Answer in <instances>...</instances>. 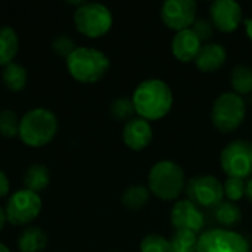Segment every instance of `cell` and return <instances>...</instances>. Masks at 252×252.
<instances>
[{
    "label": "cell",
    "instance_id": "1",
    "mask_svg": "<svg viewBox=\"0 0 252 252\" xmlns=\"http://www.w3.org/2000/svg\"><path fill=\"white\" fill-rule=\"evenodd\" d=\"M133 105L136 114L146 120L155 121L164 118L173 106V92L170 86L159 80L151 78L142 81L133 93Z\"/></svg>",
    "mask_w": 252,
    "mask_h": 252
},
{
    "label": "cell",
    "instance_id": "13",
    "mask_svg": "<svg viewBox=\"0 0 252 252\" xmlns=\"http://www.w3.org/2000/svg\"><path fill=\"white\" fill-rule=\"evenodd\" d=\"M211 24L221 32H233L242 19V7L235 0H216L210 7Z\"/></svg>",
    "mask_w": 252,
    "mask_h": 252
},
{
    "label": "cell",
    "instance_id": "24",
    "mask_svg": "<svg viewBox=\"0 0 252 252\" xmlns=\"http://www.w3.org/2000/svg\"><path fill=\"white\" fill-rule=\"evenodd\" d=\"M198 236L193 232L176 230V235L171 239L173 252H196L198 251Z\"/></svg>",
    "mask_w": 252,
    "mask_h": 252
},
{
    "label": "cell",
    "instance_id": "18",
    "mask_svg": "<svg viewBox=\"0 0 252 252\" xmlns=\"http://www.w3.org/2000/svg\"><path fill=\"white\" fill-rule=\"evenodd\" d=\"M22 182H24L25 189L35 192V193H40L41 190H44L47 188V185L50 182L49 168L44 164H31L25 170Z\"/></svg>",
    "mask_w": 252,
    "mask_h": 252
},
{
    "label": "cell",
    "instance_id": "20",
    "mask_svg": "<svg viewBox=\"0 0 252 252\" xmlns=\"http://www.w3.org/2000/svg\"><path fill=\"white\" fill-rule=\"evenodd\" d=\"M213 216L223 226V229L230 230L232 227L238 226L242 220V211L241 208L230 201L220 202L216 208H213Z\"/></svg>",
    "mask_w": 252,
    "mask_h": 252
},
{
    "label": "cell",
    "instance_id": "31",
    "mask_svg": "<svg viewBox=\"0 0 252 252\" xmlns=\"http://www.w3.org/2000/svg\"><path fill=\"white\" fill-rule=\"evenodd\" d=\"M10 192V182H9V177L7 174L0 170V198L6 196L7 193Z\"/></svg>",
    "mask_w": 252,
    "mask_h": 252
},
{
    "label": "cell",
    "instance_id": "11",
    "mask_svg": "<svg viewBox=\"0 0 252 252\" xmlns=\"http://www.w3.org/2000/svg\"><path fill=\"white\" fill-rule=\"evenodd\" d=\"M162 22L179 31L188 30L196 21V3L193 0H167L161 7Z\"/></svg>",
    "mask_w": 252,
    "mask_h": 252
},
{
    "label": "cell",
    "instance_id": "36",
    "mask_svg": "<svg viewBox=\"0 0 252 252\" xmlns=\"http://www.w3.org/2000/svg\"><path fill=\"white\" fill-rule=\"evenodd\" d=\"M251 252H252V251H251Z\"/></svg>",
    "mask_w": 252,
    "mask_h": 252
},
{
    "label": "cell",
    "instance_id": "6",
    "mask_svg": "<svg viewBox=\"0 0 252 252\" xmlns=\"http://www.w3.org/2000/svg\"><path fill=\"white\" fill-rule=\"evenodd\" d=\"M112 22V12L99 1H84L74 12L75 28L90 38L105 35L111 30Z\"/></svg>",
    "mask_w": 252,
    "mask_h": 252
},
{
    "label": "cell",
    "instance_id": "32",
    "mask_svg": "<svg viewBox=\"0 0 252 252\" xmlns=\"http://www.w3.org/2000/svg\"><path fill=\"white\" fill-rule=\"evenodd\" d=\"M245 196L252 204V177L247 180V189H245Z\"/></svg>",
    "mask_w": 252,
    "mask_h": 252
},
{
    "label": "cell",
    "instance_id": "28",
    "mask_svg": "<svg viewBox=\"0 0 252 252\" xmlns=\"http://www.w3.org/2000/svg\"><path fill=\"white\" fill-rule=\"evenodd\" d=\"M245 189H247V182L242 179H236V177H227V180L223 185L224 196L230 202H236L241 198H244Z\"/></svg>",
    "mask_w": 252,
    "mask_h": 252
},
{
    "label": "cell",
    "instance_id": "8",
    "mask_svg": "<svg viewBox=\"0 0 252 252\" xmlns=\"http://www.w3.org/2000/svg\"><path fill=\"white\" fill-rule=\"evenodd\" d=\"M220 164L229 177L250 179L252 177V142L238 139L230 142L221 152Z\"/></svg>",
    "mask_w": 252,
    "mask_h": 252
},
{
    "label": "cell",
    "instance_id": "34",
    "mask_svg": "<svg viewBox=\"0 0 252 252\" xmlns=\"http://www.w3.org/2000/svg\"><path fill=\"white\" fill-rule=\"evenodd\" d=\"M6 221H7V219H6V214H4V208H1V207H0V232L3 230V227H4V224H6Z\"/></svg>",
    "mask_w": 252,
    "mask_h": 252
},
{
    "label": "cell",
    "instance_id": "29",
    "mask_svg": "<svg viewBox=\"0 0 252 252\" xmlns=\"http://www.w3.org/2000/svg\"><path fill=\"white\" fill-rule=\"evenodd\" d=\"M78 46L75 44V41L69 37V35H66V34H59V35H56L55 38H53V41H52V49H53V52H56L58 55H61V56H65V59L77 49Z\"/></svg>",
    "mask_w": 252,
    "mask_h": 252
},
{
    "label": "cell",
    "instance_id": "9",
    "mask_svg": "<svg viewBox=\"0 0 252 252\" xmlns=\"http://www.w3.org/2000/svg\"><path fill=\"white\" fill-rule=\"evenodd\" d=\"M196 252H251V248L242 235L219 227L210 229L199 236Z\"/></svg>",
    "mask_w": 252,
    "mask_h": 252
},
{
    "label": "cell",
    "instance_id": "16",
    "mask_svg": "<svg viewBox=\"0 0 252 252\" xmlns=\"http://www.w3.org/2000/svg\"><path fill=\"white\" fill-rule=\"evenodd\" d=\"M226 59H227V53L221 44L205 43L202 44L195 59V63L198 69H201L202 72H214L226 63Z\"/></svg>",
    "mask_w": 252,
    "mask_h": 252
},
{
    "label": "cell",
    "instance_id": "15",
    "mask_svg": "<svg viewBox=\"0 0 252 252\" xmlns=\"http://www.w3.org/2000/svg\"><path fill=\"white\" fill-rule=\"evenodd\" d=\"M202 47L201 40L196 37V34L188 28L183 31H179L173 41H171V50L177 61L180 62H192L196 59L199 50Z\"/></svg>",
    "mask_w": 252,
    "mask_h": 252
},
{
    "label": "cell",
    "instance_id": "2",
    "mask_svg": "<svg viewBox=\"0 0 252 252\" xmlns=\"http://www.w3.org/2000/svg\"><path fill=\"white\" fill-rule=\"evenodd\" d=\"M59 128V123L56 115L43 106L32 108L27 111L19 123V139L31 146V148H40L47 145L53 140Z\"/></svg>",
    "mask_w": 252,
    "mask_h": 252
},
{
    "label": "cell",
    "instance_id": "27",
    "mask_svg": "<svg viewBox=\"0 0 252 252\" xmlns=\"http://www.w3.org/2000/svg\"><path fill=\"white\" fill-rule=\"evenodd\" d=\"M140 252H173L171 241L157 233L146 235L140 242Z\"/></svg>",
    "mask_w": 252,
    "mask_h": 252
},
{
    "label": "cell",
    "instance_id": "3",
    "mask_svg": "<svg viewBox=\"0 0 252 252\" xmlns=\"http://www.w3.org/2000/svg\"><path fill=\"white\" fill-rule=\"evenodd\" d=\"M66 69L81 83H96L105 77L111 66L109 58L99 49L78 46L66 59Z\"/></svg>",
    "mask_w": 252,
    "mask_h": 252
},
{
    "label": "cell",
    "instance_id": "35",
    "mask_svg": "<svg viewBox=\"0 0 252 252\" xmlns=\"http://www.w3.org/2000/svg\"><path fill=\"white\" fill-rule=\"evenodd\" d=\"M0 252H12V251H10L4 244H1V242H0Z\"/></svg>",
    "mask_w": 252,
    "mask_h": 252
},
{
    "label": "cell",
    "instance_id": "22",
    "mask_svg": "<svg viewBox=\"0 0 252 252\" xmlns=\"http://www.w3.org/2000/svg\"><path fill=\"white\" fill-rule=\"evenodd\" d=\"M149 189L143 185H133L128 186L123 195L121 202L128 210H140L149 202Z\"/></svg>",
    "mask_w": 252,
    "mask_h": 252
},
{
    "label": "cell",
    "instance_id": "10",
    "mask_svg": "<svg viewBox=\"0 0 252 252\" xmlns=\"http://www.w3.org/2000/svg\"><path fill=\"white\" fill-rule=\"evenodd\" d=\"M186 193L189 201L202 208H216L224 198L223 185L214 176L192 177L186 183Z\"/></svg>",
    "mask_w": 252,
    "mask_h": 252
},
{
    "label": "cell",
    "instance_id": "26",
    "mask_svg": "<svg viewBox=\"0 0 252 252\" xmlns=\"http://www.w3.org/2000/svg\"><path fill=\"white\" fill-rule=\"evenodd\" d=\"M21 118L12 109L0 111V134L4 137H15L19 133Z\"/></svg>",
    "mask_w": 252,
    "mask_h": 252
},
{
    "label": "cell",
    "instance_id": "4",
    "mask_svg": "<svg viewBox=\"0 0 252 252\" xmlns=\"http://www.w3.org/2000/svg\"><path fill=\"white\" fill-rule=\"evenodd\" d=\"M186 179L183 168L170 159L154 164L148 176V189L161 201H174L185 190Z\"/></svg>",
    "mask_w": 252,
    "mask_h": 252
},
{
    "label": "cell",
    "instance_id": "21",
    "mask_svg": "<svg viewBox=\"0 0 252 252\" xmlns=\"http://www.w3.org/2000/svg\"><path fill=\"white\" fill-rule=\"evenodd\" d=\"M1 77H3L4 86L13 92L22 90L28 81V72H27L25 66H22L18 62H10L9 65H6L3 68Z\"/></svg>",
    "mask_w": 252,
    "mask_h": 252
},
{
    "label": "cell",
    "instance_id": "7",
    "mask_svg": "<svg viewBox=\"0 0 252 252\" xmlns=\"http://www.w3.org/2000/svg\"><path fill=\"white\" fill-rule=\"evenodd\" d=\"M41 207H43V202H41L40 193L31 192L24 188V189L15 190L9 196V199L6 201V207H4V214L10 224L25 226L38 217Z\"/></svg>",
    "mask_w": 252,
    "mask_h": 252
},
{
    "label": "cell",
    "instance_id": "23",
    "mask_svg": "<svg viewBox=\"0 0 252 252\" xmlns=\"http://www.w3.org/2000/svg\"><path fill=\"white\" fill-rule=\"evenodd\" d=\"M232 86L236 94H250L252 92V68L248 65H238L230 74Z\"/></svg>",
    "mask_w": 252,
    "mask_h": 252
},
{
    "label": "cell",
    "instance_id": "19",
    "mask_svg": "<svg viewBox=\"0 0 252 252\" xmlns=\"http://www.w3.org/2000/svg\"><path fill=\"white\" fill-rule=\"evenodd\" d=\"M19 49V38L12 27H0V65L6 66L13 62Z\"/></svg>",
    "mask_w": 252,
    "mask_h": 252
},
{
    "label": "cell",
    "instance_id": "14",
    "mask_svg": "<svg viewBox=\"0 0 252 252\" xmlns=\"http://www.w3.org/2000/svg\"><path fill=\"white\" fill-rule=\"evenodd\" d=\"M152 136L154 134L149 121L140 117H134L127 121L123 130V140L133 151H142L149 146V143L152 142Z\"/></svg>",
    "mask_w": 252,
    "mask_h": 252
},
{
    "label": "cell",
    "instance_id": "25",
    "mask_svg": "<svg viewBox=\"0 0 252 252\" xmlns=\"http://www.w3.org/2000/svg\"><path fill=\"white\" fill-rule=\"evenodd\" d=\"M109 112L111 115L118 120V121H130L131 118H134L136 109L133 105V100L128 97H117L111 106H109Z\"/></svg>",
    "mask_w": 252,
    "mask_h": 252
},
{
    "label": "cell",
    "instance_id": "17",
    "mask_svg": "<svg viewBox=\"0 0 252 252\" xmlns=\"http://www.w3.org/2000/svg\"><path fill=\"white\" fill-rule=\"evenodd\" d=\"M16 244L21 252H41L47 245V235L38 226H27L19 233Z\"/></svg>",
    "mask_w": 252,
    "mask_h": 252
},
{
    "label": "cell",
    "instance_id": "12",
    "mask_svg": "<svg viewBox=\"0 0 252 252\" xmlns=\"http://www.w3.org/2000/svg\"><path fill=\"white\" fill-rule=\"evenodd\" d=\"M171 224L176 227V230H188L198 233L204 227V214L192 201L182 199L177 201L170 213Z\"/></svg>",
    "mask_w": 252,
    "mask_h": 252
},
{
    "label": "cell",
    "instance_id": "5",
    "mask_svg": "<svg viewBox=\"0 0 252 252\" xmlns=\"http://www.w3.org/2000/svg\"><path fill=\"white\" fill-rule=\"evenodd\" d=\"M247 115V103L242 96L227 92L220 94L211 111V121L214 128L220 133H233L241 127Z\"/></svg>",
    "mask_w": 252,
    "mask_h": 252
},
{
    "label": "cell",
    "instance_id": "30",
    "mask_svg": "<svg viewBox=\"0 0 252 252\" xmlns=\"http://www.w3.org/2000/svg\"><path fill=\"white\" fill-rule=\"evenodd\" d=\"M190 30L196 34V37L201 40V43H205L208 40H211L213 37V24L207 19H196L193 22V25L190 27Z\"/></svg>",
    "mask_w": 252,
    "mask_h": 252
},
{
    "label": "cell",
    "instance_id": "33",
    "mask_svg": "<svg viewBox=\"0 0 252 252\" xmlns=\"http://www.w3.org/2000/svg\"><path fill=\"white\" fill-rule=\"evenodd\" d=\"M245 30H247V35H248V38L252 41V18L251 19H247V21H245Z\"/></svg>",
    "mask_w": 252,
    "mask_h": 252
}]
</instances>
